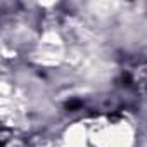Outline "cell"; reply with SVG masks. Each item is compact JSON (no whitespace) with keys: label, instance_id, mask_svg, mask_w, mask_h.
<instances>
[{"label":"cell","instance_id":"obj_1","mask_svg":"<svg viewBox=\"0 0 147 147\" xmlns=\"http://www.w3.org/2000/svg\"><path fill=\"white\" fill-rule=\"evenodd\" d=\"M66 107H67L69 111L78 109V107H82V102H78V100H75V102H67V104H66Z\"/></svg>","mask_w":147,"mask_h":147}]
</instances>
